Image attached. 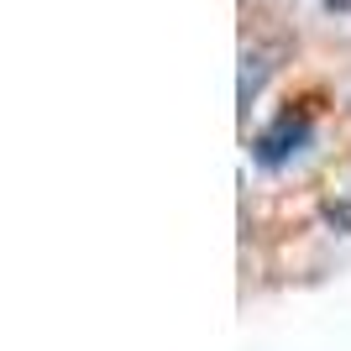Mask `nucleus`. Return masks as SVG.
<instances>
[{"label": "nucleus", "instance_id": "obj_1", "mask_svg": "<svg viewBox=\"0 0 351 351\" xmlns=\"http://www.w3.org/2000/svg\"><path fill=\"white\" fill-rule=\"evenodd\" d=\"M293 142H304V121L283 116L278 126H273V132H267L263 142H257V158H263V162H278V158H283V152H289Z\"/></svg>", "mask_w": 351, "mask_h": 351}, {"label": "nucleus", "instance_id": "obj_3", "mask_svg": "<svg viewBox=\"0 0 351 351\" xmlns=\"http://www.w3.org/2000/svg\"><path fill=\"white\" fill-rule=\"evenodd\" d=\"M325 220L341 226V231H351V205H330V210H325Z\"/></svg>", "mask_w": 351, "mask_h": 351}, {"label": "nucleus", "instance_id": "obj_2", "mask_svg": "<svg viewBox=\"0 0 351 351\" xmlns=\"http://www.w3.org/2000/svg\"><path fill=\"white\" fill-rule=\"evenodd\" d=\"M263 79H267V58L263 53H247V69H241V105H252V95L263 89Z\"/></svg>", "mask_w": 351, "mask_h": 351}]
</instances>
